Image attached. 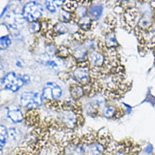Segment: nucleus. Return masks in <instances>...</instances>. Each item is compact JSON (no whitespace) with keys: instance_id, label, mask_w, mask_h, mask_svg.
<instances>
[{"instance_id":"2","label":"nucleus","mask_w":155,"mask_h":155,"mask_svg":"<svg viewBox=\"0 0 155 155\" xmlns=\"http://www.w3.org/2000/svg\"><path fill=\"white\" fill-rule=\"evenodd\" d=\"M43 9L41 5L35 2H31L27 3L23 10V16L28 21H37L41 17Z\"/></svg>"},{"instance_id":"5","label":"nucleus","mask_w":155,"mask_h":155,"mask_svg":"<svg viewBox=\"0 0 155 155\" xmlns=\"http://www.w3.org/2000/svg\"><path fill=\"white\" fill-rule=\"evenodd\" d=\"M62 95V90L54 82H48L45 86L42 97L47 101H52L59 99Z\"/></svg>"},{"instance_id":"20","label":"nucleus","mask_w":155,"mask_h":155,"mask_svg":"<svg viewBox=\"0 0 155 155\" xmlns=\"http://www.w3.org/2000/svg\"><path fill=\"white\" fill-rule=\"evenodd\" d=\"M11 43V40L9 35L2 37L1 38V49H5L8 48Z\"/></svg>"},{"instance_id":"19","label":"nucleus","mask_w":155,"mask_h":155,"mask_svg":"<svg viewBox=\"0 0 155 155\" xmlns=\"http://www.w3.org/2000/svg\"><path fill=\"white\" fill-rule=\"evenodd\" d=\"M41 28V25L38 21L31 22L29 25V29L31 33H37L38 32Z\"/></svg>"},{"instance_id":"21","label":"nucleus","mask_w":155,"mask_h":155,"mask_svg":"<svg viewBox=\"0 0 155 155\" xmlns=\"http://www.w3.org/2000/svg\"><path fill=\"white\" fill-rule=\"evenodd\" d=\"M54 30L55 31V32L59 34H64L67 32L66 28L62 24H57L54 27Z\"/></svg>"},{"instance_id":"16","label":"nucleus","mask_w":155,"mask_h":155,"mask_svg":"<svg viewBox=\"0 0 155 155\" xmlns=\"http://www.w3.org/2000/svg\"><path fill=\"white\" fill-rule=\"evenodd\" d=\"M91 23H92L91 19L87 16L81 18V19L79 21V25L81 27L85 30L90 29L91 26Z\"/></svg>"},{"instance_id":"18","label":"nucleus","mask_w":155,"mask_h":155,"mask_svg":"<svg viewBox=\"0 0 155 155\" xmlns=\"http://www.w3.org/2000/svg\"><path fill=\"white\" fill-rule=\"evenodd\" d=\"M56 54L60 58H67L69 55V52L66 47L61 46L58 49H57Z\"/></svg>"},{"instance_id":"12","label":"nucleus","mask_w":155,"mask_h":155,"mask_svg":"<svg viewBox=\"0 0 155 155\" xmlns=\"http://www.w3.org/2000/svg\"><path fill=\"white\" fill-rule=\"evenodd\" d=\"M0 147H1V153L2 154L3 148L6 143L8 137V131L7 128L3 125H1V131H0Z\"/></svg>"},{"instance_id":"7","label":"nucleus","mask_w":155,"mask_h":155,"mask_svg":"<svg viewBox=\"0 0 155 155\" xmlns=\"http://www.w3.org/2000/svg\"><path fill=\"white\" fill-rule=\"evenodd\" d=\"M89 60L93 67L99 68L103 66L106 59L103 54L99 52H92L90 54Z\"/></svg>"},{"instance_id":"6","label":"nucleus","mask_w":155,"mask_h":155,"mask_svg":"<svg viewBox=\"0 0 155 155\" xmlns=\"http://www.w3.org/2000/svg\"><path fill=\"white\" fill-rule=\"evenodd\" d=\"M75 80L82 85H87L90 80L89 72L87 66L77 67L73 72Z\"/></svg>"},{"instance_id":"11","label":"nucleus","mask_w":155,"mask_h":155,"mask_svg":"<svg viewBox=\"0 0 155 155\" xmlns=\"http://www.w3.org/2000/svg\"><path fill=\"white\" fill-rule=\"evenodd\" d=\"M103 12V6L100 4L93 5L90 9V14L91 17L95 19H99L102 15Z\"/></svg>"},{"instance_id":"8","label":"nucleus","mask_w":155,"mask_h":155,"mask_svg":"<svg viewBox=\"0 0 155 155\" xmlns=\"http://www.w3.org/2000/svg\"><path fill=\"white\" fill-rule=\"evenodd\" d=\"M24 120L28 125L33 126L38 125L40 122V116L38 113L36 111L35 109H31L26 113Z\"/></svg>"},{"instance_id":"14","label":"nucleus","mask_w":155,"mask_h":155,"mask_svg":"<svg viewBox=\"0 0 155 155\" xmlns=\"http://www.w3.org/2000/svg\"><path fill=\"white\" fill-rule=\"evenodd\" d=\"M103 113L104 116L107 118L116 117L117 115V110L116 108L113 106H108L105 108Z\"/></svg>"},{"instance_id":"22","label":"nucleus","mask_w":155,"mask_h":155,"mask_svg":"<svg viewBox=\"0 0 155 155\" xmlns=\"http://www.w3.org/2000/svg\"><path fill=\"white\" fill-rule=\"evenodd\" d=\"M153 151V148L151 145H148L145 148V151L147 154H151Z\"/></svg>"},{"instance_id":"10","label":"nucleus","mask_w":155,"mask_h":155,"mask_svg":"<svg viewBox=\"0 0 155 155\" xmlns=\"http://www.w3.org/2000/svg\"><path fill=\"white\" fill-rule=\"evenodd\" d=\"M70 93L72 98L74 100L77 101L84 96V90L82 87L76 84H73L70 87Z\"/></svg>"},{"instance_id":"17","label":"nucleus","mask_w":155,"mask_h":155,"mask_svg":"<svg viewBox=\"0 0 155 155\" xmlns=\"http://www.w3.org/2000/svg\"><path fill=\"white\" fill-rule=\"evenodd\" d=\"M72 14L68 12L67 11H65L64 10H61V12H60L59 15V20L63 23H68L69 21L72 20Z\"/></svg>"},{"instance_id":"4","label":"nucleus","mask_w":155,"mask_h":155,"mask_svg":"<svg viewBox=\"0 0 155 155\" xmlns=\"http://www.w3.org/2000/svg\"><path fill=\"white\" fill-rule=\"evenodd\" d=\"M21 105L29 109H35L43 103L42 97L37 93L25 92L21 95Z\"/></svg>"},{"instance_id":"1","label":"nucleus","mask_w":155,"mask_h":155,"mask_svg":"<svg viewBox=\"0 0 155 155\" xmlns=\"http://www.w3.org/2000/svg\"><path fill=\"white\" fill-rule=\"evenodd\" d=\"M80 139L85 155H105L111 142L108 135L99 132L86 134Z\"/></svg>"},{"instance_id":"3","label":"nucleus","mask_w":155,"mask_h":155,"mask_svg":"<svg viewBox=\"0 0 155 155\" xmlns=\"http://www.w3.org/2000/svg\"><path fill=\"white\" fill-rule=\"evenodd\" d=\"M25 83V81L17 77L15 73L11 72L7 74L3 79L2 85L5 89L17 92Z\"/></svg>"},{"instance_id":"13","label":"nucleus","mask_w":155,"mask_h":155,"mask_svg":"<svg viewBox=\"0 0 155 155\" xmlns=\"http://www.w3.org/2000/svg\"><path fill=\"white\" fill-rule=\"evenodd\" d=\"M64 1H46L45 2L46 9L51 12L54 13L56 12V8L63 6Z\"/></svg>"},{"instance_id":"23","label":"nucleus","mask_w":155,"mask_h":155,"mask_svg":"<svg viewBox=\"0 0 155 155\" xmlns=\"http://www.w3.org/2000/svg\"><path fill=\"white\" fill-rule=\"evenodd\" d=\"M47 64L49 66H50L51 68H53L57 67V64L54 61H52V60L47 61Z\"/></svg>"},{"instance_id":"9","label":"nucleus","mask_w":155,"mask_h":155,"mask_svg":"<svg viewBox=\"0 0 155 155\" xmlns=\"http://www.w3.org/2000/svg\"><path fill=\"white\" fill-rule=\"evenodd\" d=\"M8 117L14 123H20L25 119V116L19 109L9 110L8 112Z\"/></svg>"},{"instance_id":"15","label":"nucleus","mask_w":155,"mask_h":155,"mask_svg":"<svg viewBox=\"0 0 155 155\" xmlns=\"http://www.w3.org/2000/svg\"><path fill=\"white\" fill-rule=\"evenodd\" d=\"M66 3H63L62 6V9L70 13H72L77 8V2H65Z\"/></svg>"}]
</instances>
